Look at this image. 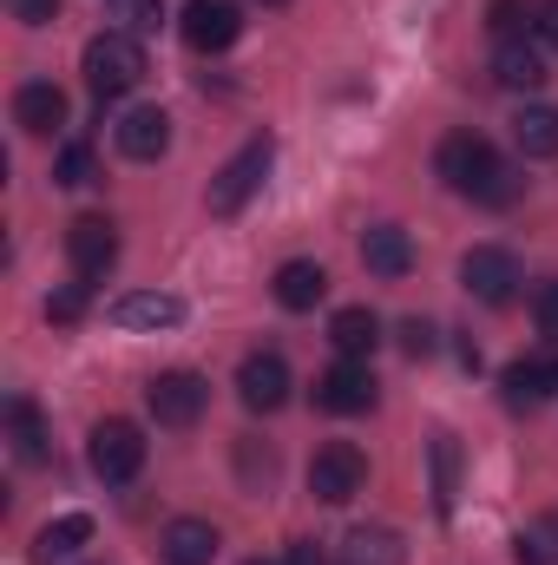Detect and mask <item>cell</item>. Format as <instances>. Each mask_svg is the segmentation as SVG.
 Returning <instances> with one entry per match:
<instances>
[{
    "label": "cell",
    "mask_w": 558,
    "mask_h": 565,
    "mask_svg": "<svg viewBox=\"0 0 558 565\" xmlns=\"http://www.w3.org/2000/svg\"><path fill=\"white\" fill-rule=\"evenodd\" d=\"M433 171H440L447 191H460V198H473V204H486V211H506V204H519V191H526V171L506 164V158L493 151V139H480V132H447L440 151H433Z\"/></svg>",
    "instance_id": "1"
},
{
    "label": "cell",
    "mask_w": 558,
    "mask_h": 565,
    "mask_svg": "<svg viewBox=\"0 0 558 565\" xmlns=\"http://www.w3.org/2000/svg\"><path fill=\"white\" fill-rule=\"evenodd\" d=\"M144 73H151V60H144V46H139L132 26L86 40V86H93L99 99H126V93H139Z\"/></svg>",
    "instance_id": "2"
},
{
    "label": "cell",
    "mask_w": 558,
    "mask_h": 565,
    "mask_svg": "<svg viewBox=\"0 0 558 565\" xmlns=\"http://www.w3.org/2000/svg\"><path fill=\"white\" fill-rule=\"evenodd\" d=\"M270 164H277V145L270 139H250L217 178H211V191H204V204H211V217H237L257 191H264V178H270Z\"/></svg>",
    "instance_id": "3"
},
{
    "label": "cell",
    "mask_w": 558,
    "mask_h": 565,
    "mask_svg": "<svg viewBox=\"0 0 558 565\" xmlns=\"http://www.w3.org/2000/svg\"><path fill=\"white\" fill-rule=\"evenodd\" d=\"M362 487H368V454H362L355 440L315 447V460H309V493H315L322 507H348Z\"/></svg>",
    "instance_id": "4"
},
{
    "label": "cell",
    "mask_w": 558,
    "mask_h": 565,
    "mask_svg": "<svg viewBox=\"0 0 558 565\" xmlns=\"http://www.w3.org/2000/svg\"><path fill=\"white\" fill-rule=\"evenodd\" d=\"M144 408L158 427H197V415L211 408V382L197 369H164L144 382Z\"/></svg>",
    "instance_id": "5"
},
{
    "label": "cell",
    "mask_w": 558,
    "mask_h": 565,
    "mask_svg": "<svg viewBox=\"0 0 558 565\" xmlns=\"http://www.w3.org/2000/svg\"><path fill=\"white\" fill-rule=\"evenodd\" d=\"M460 282H466V296H480L486 309H506V302L519 296L526 270H519V257H513L506 244H473V250L460 257Z\"/></svg>",
    "instance_id": "6"
},
{
    "label": "cell",
    "mask_w": 558,
    "mask_h": 565,
    "mask_svg": "<svg viewBox=\"0 0 558 565\" xmlns=\"http://www.w3.org/2000/svg\"><path fill=\"white\" fill-rule=\"evenodd\" d=\"M66 264L79 282H106L119 270V224L112 217H73L66 231Z\"/></svg>",
    "instance_id": "7"
},
{
    "label": "cell",
    "mask_w": 558,
    "mask_h": 565,
    "mask_svg": "<svg viewBox=\"0 0 558 565\" xmlns=\"http://www.w3.org/2000/svg\"><path fill=\"white\" fill-rule=\"evenodd\" d=\"M86 460H93V473H99L106 487L139 480V467H144V434H139V422H99V427H93Z\"/></svg>",
    "instance_id": "8"
},
{
    "label": "cell",
    "mask_w": 558,
    "mask_h": 565,
    "mask_svg": "<svg viewBox=\"0 0 558 565\" xmlns=\"http://www.w3.org/2000/svg\"><path fill=\"white\" fill-rule=\"evenodd\" d=\"M315 408H322V415H368V408H375V369L342 355L335 369L315 375Z\"/></svg>",
    "instance_id": "9"
},
{
    "label": "cell",
    "mask_w": 558,
    "mask_h": 565,
    "mask_svg": "<svg viewBox=\"0 0 558 565\" xmlns=\"http://www.w3.org/2000/svg\"><path fill=\"white\" fill-rule=\"evenodd\" d=\"M184 46L191 53H224V46H237V33H244V7L237 0H184Z\"/></svg>",
    "instance_id": "10"
},
{
    "label": "cell",
    "mask_w": 558,
    "mask_h": 565,
    "mask_svg": "<svg viewBox=\"0 0 558 565\" xmlns=\"http://www.w3.org/2000/svg\"><path fill=\"white\" fill-rule=\"evenodd\" d=\"M500 388H506V408H513V415H533V408H546V402L558 395V349H546V355H519V362H506Z\"/></svg>",
    "instance_id": "11"
},
{
    "label": "cell",
    "mask_w": 558,
    "mask_h": 565,
    "mask_svg": "<svg viewBox=\"0 0 558 565\" xmlns=\"http://www.w3.org/2000/svg\"><path fill=\"white\" fill-rule=\"evenodd\" d=\"M289 362H282L277 349H257V355H244V369H237V395H244V408L250 415H277L282 402H289Z\"/></svg>",
    "instance_id": "12"
},
{
    "label": "cell",
    "mask_w": 558,
    "mask_h": 565,
    "mask_svg": "<svg viewBox=\"0 0 558 565\" xmlns=\"http://www.w3.org/2000/svg\"><path fill=\"white\" fill-rule=\"evenodd\" d=\"M112 139H119V151H126L132 164H158V158L171 151V119H164L158 106H132V113L112 126Z\"/></svg>",
    "instance_id": "13"
},
{
    "label": "cell",
    "mask_w": 558,
    "mask_h": 565,
    "mask_svg": "<svg viewBox=\"0 0 558 565\" xmlns=\"http://www.w3.org/2000/svg\"><path fill=\"white\" fill-rule=\"evenodd\" d=\"M13 126H20L26 139L60 132V126H66V93H60L53 79H26V86L13 93Z\"/></svg>",
    "instance_id": "14"
},
{
    "label": "cell",
    "mask_w": 558,
    "mask_h": 565,
    "mask_svg": "<svg viewBox=\"0 0 558 565\" xmlns=\"http://www.w3.org/2000/svg\"><path fill=\"white\" fill-rule=\"evenodd\" d=\"M362 264H368V277L401 282L415 270V237H408L401 224H375V231L362 237Z\"/></svg>",
    "instance_id": "15"
},
{
    "label": "cell",
    "mask_w": 558,
    "mask_h": 565,
    "mask_svg": "<svg viewBox=\"0 0 558 565\" xmlns=\"http://www.w3.org/2000/svg\"><path fill=\"white\" fill-rule=\"evenodd\" d=\"M106 316H112V329H178V322H184V302L164 296V289H132V296H119Z\"/></svg>",
    "instance_id": "16"
},
{
    "label": "cell",
    "mask_w": 558,
    "mask_h": 565,
    "mask_svg": "<svg viewBox=\"0 0 558 565\" xmlns=\"http://www.w3.org/2000/svg\"><path fill=\"white\" fill-rule=\"evenodd\" d=\"M329 342H335V355L368 362V355H375V342H382V316H375V309H362V302H348V309H335V316H329Z\"/></svg>",
    "instance_id": "17"
},
{
    "label": "cell",
    "mask_w": 558,
    "mask_h": 565,
    "mask_svg": "<svg viewBox=\"0 0 558 565\" xmlns=\"http://www.w3.org/2000/svg\"><path fill=\"white\" fill-rule=\"evenodd\" d=\"M7 440H13V460H26V467H40V460L53 454V427H46V415H40L26 395L7 402Z\"/></svg>",
    "instance_id": "18"
},
{
    "label": "cell",
    "mask_w": 558,
    "mask_h": 565,
    "mask_svg": "<svg viewBox=\"0 0 558 565\" xmlns=\"http://www.w3.org/2000/svg\"><path fill=\"white\" fill-rule=\"evenodd\" d=\"M158 553H164V565H211V559H217V526L184 513V520H171V526H164Z\"/></svg>",
    "instance_id": "19"
},
{
    "label": "cell",
    "mask_w": 558,
    "mask_h": 565,
    "mask_svg": "<svg viewBox=\"0 0 558 565\" xmlns=\"http://www.w3.org/2000/svg\"><path fill=\"white\" fill-rule=\"evenodd\" d=\"M93 540V520L86 513H60V520H46L40 533H33V565H66L79 559V546Z\"/></svg>",
    "instance_id": "20"
},
{
    "label": "cell",
    "mask_w": 558,
    "mask_h": 565,
    "mask_svg": "<svg viewBox=\"0 0 558 565\" xmlns=\"http://www.w3.org/2000/svg\"><path fill=\"white\" fill-rule=\"evenodd\" d=\"M493 79H500L506 93H539L552 73H546V53H539V46H526V40H506V46L493 53Z\"/></svg>",
    "instance_id": "21"
},
{
    "label": "cell",
    "mask_w": 558,
    "mask_h": 565,
    "mask_svg": "<svg viewBox=\"0 0 558 565\" xmlns=\"http://www.w3.org/2000/svg\"><path fill=\"white\" fill-rule=\"evenodd\" d=\"M270 289H277L282 309H296V316H302V309H315V302L329 296V270H322V264H309V257H289Z\"/></svg>",
    "instance_id": "22"
},
{
    "label": "cell",
    "mask_w": 558,
    "mask_h": 565,
    "mask_svg": "<svg viewBox=\"0 0 558 565\" xmlns=\"http://www.w3.org/2000/svg\"><path fill=\"white\" fill-rule=\"evenodd\" d=\"M513 145L526 158H558V106H526L513 119Z\"/></svg>",
    "instance_id": "23"
},
{
    "label": "cell",
    "mask_w": 558,
    "mask_h": 565,
    "mask_svg": "<svg viewBox=\"0 0 558 565\" xmlns=\"http://www.w3.org/2000/svg\"><path fill=\"white\" fill-rule=\"evenodd\" d=\"M348 565H401L408 553H401V533H388V526H355L348 533Z\"/></svg>",
    "instance_id": "24"
},
{
    "label": "cell",
    "mask_w": 558,
    "mask_h": 565,
    "mask_svg": "<svg viewBox=\"0 0 558 565\" xmlns=\"http://www.w3.org/2000/svg\"><path fill=\"white\" fill-rule=\"evenodd\" d=\"M539 20V0H486V33L506 46V40H526V26Z\"/></svg>",
    "instance_id": "25"
},
{
    "label": "cell",
    "mask_w": 558,
    "mask_h": 565,
    "mask_svg": "<svg viewBox=\"0 0 558 565\" xmlns=\"http://www.w3.org/2000/svg\"><path fill=\"white\" fill-rule=\"evenodd\" d=\"M453 493H460V447L453 434L433 440V513H453Z\"/></svg>",
    "instance_id": "26"
},
{
    "label": "cell",
    "mask_w": 558,
    "mask_h": 565,
    "mask_svg": "<svg viewBox=\"0 0 558 565\" xmlns=\"http://www.w3.org/2000/svg\"><path fill=\"white\" fill-rule=\"evenodd\" d=\"M53 178H60L66 191L93 184V178H99V164H93V145H66V151H60V164H53Z\"/></svg>",
    "instance_id": "27"
},
{
    "label": "cell",
    "mask_w": 558,
    "mask_h": 565,
    "mask_svg": "<svg viewBox=\"0 0 558 565\" xmlns=\"http://www.w3.org/2000/svg\"><path fill=\"white\" fill-rule=\"evenodd\" d=\"M86 289H93V282H66V289H53V296H46V322H79V316H86Z\"/></svg>",
    "instance_id": "28"
},
{
    "label": "cell",
    "mask_w": 558,
    "mask_h": 565,
    "mask_svg": "<svg viewBox=\"0 0 558 565\" xmlns=\"http://www.w3.org/2000/svg\"><path fill=\"white\" fill-rule=\"evenodd\" d=\"M237 467H244V480H250V487H257V480H264V487L277 480V454H270V447H257V440H237Z\"/></svg>",
    "instance_id": "29"
},
{
    "label": "cell",
    "mask_w": 558,
    "mask_h": 565,
    "mask_svg": "<svg viewBox=\"0 0 558 565\" xmlns=\"http://www.w3.org/2000/svg\"><path fill=\"white\" fill-rule=\"evenodd\" d=\"M401 349H408L415 362H427V355L440 349V329H433L427 316H408V322H401Z\"/></svg>",
    "instance_id": "30"
},
{
    "label": "cell",
    "mask_w": 558,
    "mask_h": 565,
    "mask_svg": "<svg viewBox=\"0 0 558 565\" xmlns=\"http://www.w3.org/2000/svg\"><path fill=\"white\" fill-rule=\"evenodd\" d=\"M533 322H539V335H552L558 342V277L539 282V296H533Z\"/></svg>",
    "instance_id": "31"
},
{
    "label": "cell",
    "mask_w": 558,
    "mask_h": 565,
    "mask_svg": "<svg viewBox=\"0 0 558 565\" xmlns=\"http://www.w3.org/2000/svg\"><path fill=\"white\" fill-rule=\"evenodd\" d=\"M7 13H13L20 26H46V20L60 13V0H7Z\"/></svg>",
    "instance_id": "32"
},
{
    "label": "cell",
    "mask_w": 558,
    "mask_h": 565,
    "mask_svg": "<svg viewBox=\"0 0 558 565\" xmlns=\"http://www.w3.org/2000/svg\"><path fill=\"white\" fill-rule=\"evenodd\" d=\"M533 33H539V46H552V53H558V0H539V20H533Z\"/></svg>",
    "instance_id": "33"
},
{
    "label": "cell",
    "mask_w": 558,
    "mask_h": 565,
    "mask_svg": "<svg viewBox=\"0 0 558 565\" xmlns=\"http://www.w3.org/2000/svg\"><path fill=\"white\" fill-rule=\"evenodd\" d=\"M119 7H126L132 26H158V13H164V0H119Z\"/></svg>",
    "instance_id": "34"
},
{
    "label": "cell",
    "mask_w": 558,
    "mask_h": 565,
    "mask_svg": "<svg viewBox=\"0 0 558 565\" xmlns=\"http://www.w3.org/2000/svg\"><path fill=\"white\" fill-rule=\"evenodd\" d=\"M282 565H329L322 559V546H315V540H296V546H289V559Z\"/></svg>",
    "instance_id": "35"
},
{
    "label": "cell",
    "mask_w": 558,
    "mask_h": 565,
    "mask_svg": "<svg viewBox=\"0 0 558 565\" xmlns=\"http://www.w3.org/2000/svg\"><path fill=\"white\" fill-rule=\"evenodd\" d=\"M244 565H277V559H244Z\"/></svg>",
    "instance_id": "36"
},
{
    "label": "cell",
    "mask_w": 558,
    "mask_h": 565,
    "mask_svg": "<svg viewBox=\"0 0 558 565\" xmlns=\"http://www.w3.org/2000/svg\"><path fill=\"white\" fill-rule=\"evenodd\" d=\"M264 7H289V0H264Z\"/></svg>",
    "instance_id": "37"
}]
</instances>
